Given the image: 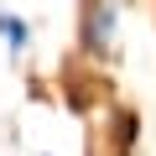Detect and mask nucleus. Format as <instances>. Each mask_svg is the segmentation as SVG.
<instances>
[{
	"label": "nucleus",
	"mask_w": 156,
	"mask_h": 156,
	"mask_svg": "<svg viewBox=\"0 0 156 156\" xmlns=\"http://www.w3.org/2000/svg\"><path fill=\"white\" fill-rule=\"evenodd\" d=\"M120 37V5L115 0H83V47L94 57H109Z\"/></svg>",
	"instance_id": "1"
},
{
	"label": "nucleus",
	"mask_w": 156,
	"mask_h": 156,
	"mask_svg": "<svg viewBox=\"0 0 156 156\" xmlns=\"http://www.w3.org/2000/svg\"><path fill=\"white\" fill-rule=\"evenodd\" d=\"M0 37H5V47H11V57H21V52L31 47V26H26L21 16H11V11H0Z\"/></svg>",
	"instance_id": "2"
}]
</instances>
